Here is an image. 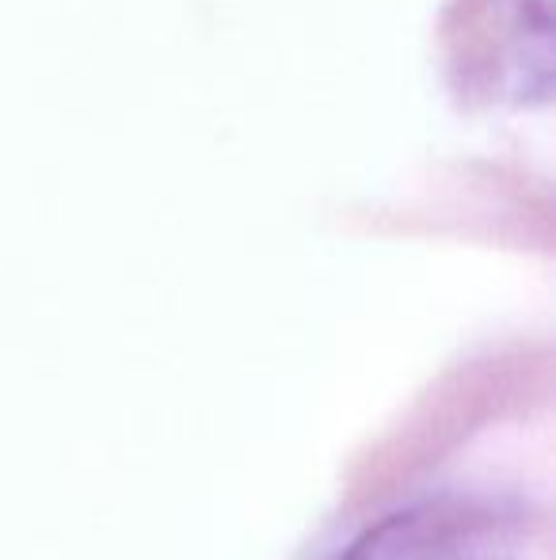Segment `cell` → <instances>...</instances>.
I'll list each match as a JSON object with an SVG mask.
<instances>
[{"mask_svg":"<svg viewBox=\"0 0 556 560\" xmlns=\"http://www.w3.org/2000/svg\"><path fill=\"white\" fill-rule=\"evenodd\" d=\"M534 508L507 492H435L381 515L328 560H522Z\"/></svg>","mask_w":556,"mask_h":560,"instance_id":"obj_1","label":"cell"}]
</instances>
